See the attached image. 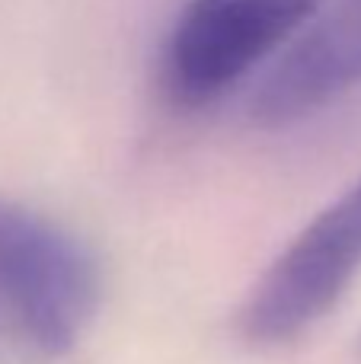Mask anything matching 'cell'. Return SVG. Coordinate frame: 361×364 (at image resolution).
<instances>
[{
  "label": "cell",
  "instance_id": "7a4b0ae2",
  "mask_svg": "<svg viewBox=\"0 0 361 364\" xmlns=\"http://www.w3.org/2000/svg\"><path fill=\"white\" fill-rule=\"evenodd\" d=\"M326 0H185L157 58L166 106L195 112L221 100L256 68L279 61L320 19Z\"/></svg>",
  "mask_w": 361,
  "mask_h": 364
},
{
  "label": "cell",
  "instance_id": "3957f363",
  "mask_svg": "<svg viewBox=\"0 0 361 364\" xmlns=\"http://www.w3.org/2000/svg\"><path fill=\"white\" fill-rule=\"evenodd\" d=\"M361 275V176L317 211L266 265L237 310V336L275 352L304 339Z\"/></svg>",
  "mask_w": 361,
  "mask_h": 364
},
{
  "label": "cell",
  "instance_id": "277c9868",
  "mask_svg": "<svg viewBox=\"0 0 361 364\" xmlns=\"http://www.w3.org/2000/svg\"><path fill=\"white\" fill-rule=\"evenodd\" d=\"M361 87V0H336L269 68L249 100L259 128H288Z\"/></svg>",
  "mask_w": 361,
  "mask_h": 364
},
{
  "label": "cell",
  "instance_id": "6da1fadb",
  "mask_svg": "<svg viewBox=\"0 0 361 364\" xmlns=\"http://www.w3.org/2000/svg\"><path fill=\"white\" fill-rule=\"evenodd\" d=\"M102 275L55 218L0 198V364H55L93 326Z\"/></svg>",
  "mask_w": 361,
  "mask_h": 364
}]
</instances>
